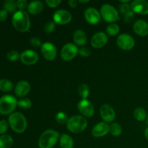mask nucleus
I'll return each instance as SVG.
<instances>
[{
    "instance_id": "1",
    "label": "nucleus",
    "mask_w": 148,
    "mask_h": 148,
    "mask_svg": "<svg viewBox=\"0 0 148 148\" xmlns=\"http://www.w3.org/2000/svg\"><path fill=\"white\" fill-rule=\"evenodd\" d=\"M12 23L17 30L20 32H26L30 29V20L27 12L18 10L12 16Z\"/></svg>"
},
{
    "instance_id": "2",
    "label": "nucleus",
    "mask_w": 148,
    "mask_h": 148,
    "mask_svg": "<svg viewBox=\"0 0 148 148\" xmlns=\"http://www.w3.org/2000/svg\"><path fill=\"white\" fill-rule=\"evenodd\" d=\"M12 130L17 133H23L27 128V120L23 114L20 112L12 113L8 119Z\"/></svg>"
},
{
    "instance_id": "3",
    "label": "nucleus",
    "mask_w": 148,
    "mask_h": 148,
    "mask_svg": "<svg viewBox=\"0 0 148 148\" xmlns=\"http://www.w3.org/2000/svg\"><path fill=\"white\" fill-rule=\"evenodd\" d=\"M59 139L58 132L53 130H46L42 133L38 140V147L40 148H52Z\"/></svg>"
},
{
    "instance_id": "4",
    "label": "nucleus",
    "mask_w": 148,
    "mask_h": 148,
    "mask_svg": "<svg viewBox=\"0 0 148 148\" xmlns=\"http://www.w3.org/2000/svg\"><path fill=\"white\" fill-rule=\"evenodd\" d=\"M88 121L86 118L82 116L76 115L70 117L66 123V128L69 132L75 134H78L86 129Z\"/></svg>"
},
{
    "instance_id": "5",
    "label": "nucleus",
    "mask_w": 148,
    "mask_h": 148,
    "mask_svg": "<svg viewBox=\"0 0 148 148\" xmlns=\"http://www.w3.org/2000/svg\"><path fill=\"white\" fill-rule=\"evenodd\" d=\"M16 98L12 95H4L0 98V114L3 115L10 114L17 106Z\"/></svg>"
},
{
    "instance_id": "6",
    "label": "nucleus",
    "mask_w": 148,
    "mask_h": 148,
    "mask_svg": "<svg viewBox=\"0 0 148 148\" xmlns=\"http://www.w3.org/2000/svg\"><path fill=\"white\" fill-rule=\"evenodd\" d=\"M100 13L101 17H103V20L108 23H114L119 19V12L111 4H105L101 6Z\"/></svg>"
},
{
    "instance_id": "7",
    "label": "nucleus",
    "mask_w": 148,
    "mask_h": 148,
    "mask_svg": "<svg viewBox=\"0 0 148 148\" xmlns=\"http://www.w3.org/2000/svg\"><path fill=\"white\" fill-rule=\"evenodd\" d=\"M79 53L77 46L72 43H68L63 46L60 52L61 57L64 61H71Z\"/></svg>"
},
{
    "instance_id": "8",
    "label": "nucleus",
    "mask_w": 148,
    "mask_h": 148,
    "mask_svg": "<svg viewBox=\"0 0 148 148\" xmlns=\"http://www.w3.org/2000/svg\"><path fill=\"white\" fill-rule=\"evenodd\" d=\"M117 45L120 49L125 51L131 50L134 48L135 42L132 36L127 33H122L119 35L116 40Z\"/></svg>"
},
{
    "instance_id": "9",
    "label": "nucleus",
    "mask_w": 148,
    "mask_h": 148,
    "mask_svg": "<svg viewBox=\"0 0 148 148\" xmlns=\"http://www.w3.org/2000/svg\"><path fill=\"white\" fill-rule=\"evenodd\" d=\"M40 51L43 57L49 61L53 60L57 55L56 47L54 44L50 42H46L43 43L40 47Z\"/></svg>"
},
{
    "instance_id": "10",
    "label": "nucleus",
    "mask_w": 148,
    "mask_h": 148,
    "mask_svg": "<svg viewBox=\"0 0 148 148\" xmlns=\"http://www.w3.org/2000/svg\"><path fill=\"white\" fill-rule=\"evenodd\" d=\"M77 108L84 117H91L95 114V109L92 103L87 99H82L78 103Z\"/></svg>"
},
{
    "instance_id": "11",
    "label": "nucleus",
    "mask_w": 148,
    "mask_h": 148,
    "mask_svg": "<svg viewBox=\"0 0 148 148\" xmlns=\"http://www.w3.org/2000/svg\"><path fill=\"white\" fill-rule=\"evenodd\" d=\"M53 22L59 25H66L72 20V14L65 10H59L53 14Z\"/></svg>"
},
{
    "instance_id": "12",
    "label": "nucleus",
    "mask_w": 148,
    "mask_h": 148,
    "mask_svg": "<svg viewBox=\"0 0 148 148\" xmlns=\"http://www.w3.org/2000/svg\"><path fill=\"white\" fill-rule=\"evenodd\" d=\"M100 114L105 122H112L116 119V113L114 108L108 104H103L100 108Z\"/></svg>"
},
{
    "instance_id": "13",
    "label": "nucleus",
    "mask_w": 148,
    "mask_h": 148,
    "mask_svg": "<svg viewBox=\"0 0 148 148\" xmlns=\"http://www.w3.org/2000/svg\"><path fill=\"white\" fill-rule=\"evenodd\" d=\"M20 60L25 65H33L38 61V55L33 50H25L20 54Z\"/></svg>"
},
{
    "instance_id": "14",
    "label": "nucleus",
    "mask_w": 148,
    "mask_h": 148,
    "mask_svg": "<svg viewBox=\"0 0 148 148\" xmlns=\"http://www.w3.org/2000/svg\"><path fill=\"white\" fill-rule=\"evenodd\" d=\"M84 17L86 21L91 25H96L101 20V13L95 8L89 7L84 12Z\"/></svg>"
},
{
    "instance_id": "15",
    "label": "nucleus",
    "mask_w": 148,
    "mask_h": 148,
    "mask_svg": "<svg viewBox=\"0 0 148 148\" xmlns=\"http://www.w3.org/2000/svg\"><path fill=\"white\" fill-rule=\"evenodd\" d=\"M108 42V36L103 32H98L91 38L90 44L95 49L103 48Z\"/></svg>"
},
{
    "instance_id": "16",
    "label": "nucleus",
    "mask_w": 148,
    "mask_h": 148,
    "mask_svg": "<svg viewBox=\"0 0 148 148\" xmlns=\"http://www.w3.org/2000/svg\"><path fill=\"white\" fill-rule=\"evenodd\" d=\"M134 13L145 15L148 14V2L145 0H134L130 4Z\"/></svg>"
},
{
    "instance_id": "17",
    "label": "nucleus",
    "mask_w": 148,
    "mask_h": 148,
    "mask_svg": "<svg viewBox=\"0 0 148 148\" xmlns=\"http://www.w3.org/2000/svg\"><path fill=\"white\" fill-rule=\"evenodd\" d=\"M109 128L110 126L108 125V123L105 122V121H101L94 126L91 133L93 137L98 138V137L106 135L109 132Z\"/></svg>"
},
{
    "instance_id": "18",
    "label": "nucleus",
    "mask_w": 148,
    "mask_h": 148,
    "mask_svg": "<svg viewBox=\"0 0 148 148\" xmlns=\"http://www.w3.org/2000/svg\"><path fill=\"white\" fill-rule=\"evenodd\" d=\"M30 90V85L25 80L20 81L16 85L14 92L20 98H23L29 93Z\"/></svg>"
},
{
    "instance_id": "19",
    "label": "nucleus",
    "mask_w": 148,
    "mask_h": 148,
    "mask_svg": "<svg viewBox=\"0 0 148 148\" xmlns=\"http://www.w3.org/2000/svg\"><path fill=\"white\" fill-rule=\"evenodd\" d=\"M133 29L136 34L140 36L148 35V23L143 20H138L133 25Z\"/></svg>"
},
{
    "instance_id": "20",
    "label": "nucleus",
    "mask_w": 148,
    "mask_h": 148,
    "mask_svg": "<svg viewBox=\"0 0 148 148\" xmlns=\"http://www.w3.org/2000/svg\"><path fill=\"white\" fill-rule=\"evenodd\" d=\"M73 40L76 46H84L87 43L86 33L82 30H77L74 33Z\"/></svg>"
},
{
    "instance_id": "21",
    "label": "nucleus",
    "mask_w": 148,
    "mask_h": 148,
    "mask_svg": "<svg viewBox=\"0 0 148 148\" xmlns=\"http://www.w3.org/2000/svg\"><path fill=\"white\" fill-rule=\"evenodd\" d=\"M43 4L40 1H33L29 3L27 6L28 12L32 14H37L43 10Z\"/></svg>"
},
{
    "instance_id": "22",
    "label": "nucleus",
    "mask_w": 148,
    "mask_h": 148,
    "mask_svg": "<svg viewBox=\"0 0 148 148\" xmlns=\"http://www.w3.org/2000/svg\"><path fill=\"white\" fill-rule=\"evenodd\" d=\"M59 145L62 148H73L74 141L70 136L63 134L59 137Z\"/></svg>"
},
{
    "instance_id": "23",
    "label": "nucleus",
    "mask_w": 148,
    "mask_h": 148,
    "mask_svg": "<svg viewBox=\"0 0 148 148\" xmlns=\"http://www.w3.org/2000/svg\"><path fill=\"white\" fill-rule=\"evenodd\" d=\"M13 145V139L11 136L3 134L0 136V148H10Z\"/></svg>"
},
{
    "instance_id": "24",
    "label": "nucleus",
    "mask_w": 148,
    "mask_h": 148,
    "mask_svg": "<svg viewBox=\"0 0 148 148\" xmlns=\"http://www.w3.org/2000/svg\"><path fill=\"white\" fill-rule=\"evenodd\" d=\"M133 115L136 120L139 121H143L147 119V113L143 108H137L133 112Z\"/></svg>"
},
{
    "instance_id": "25",
    "label": "nucleus",
    "mask_w": 148,
    "mask_h": 148,
    "mask_svg": "<svg viewBox=\"0 0 148 148\" xmlns=\"http://www.w3.org/2000/svg\"><path fill=\"white\" fill-rule=\"evenodd\" d=\"M13 89V84L10 79H0V90L3 92H10Z\"/></svg>"
},
{
    "instance_id": "26",
    "label": "nucleus",
    "mask_w": 148,
    "mask_h": 148,
    "mask_svg": "<svg viewBox=\"0 0 148 148\" xmlns=\"http://www.w3.org/2000/svg\"><path fill=\"white\" fill-rule=\"evenodd\" d=\"M109 132L111 133V135L114 137H118L121 135L122 133V127L118 123H112L110 125Z\"/></svg>"
},
{
    "instance_id": "27",
    "label": "nucleus",
    "mask_w": 148,
    "mask_h": 148,
    "mask_svg": "<svg viewBox=\"0 0 148 148\" xmlns=\"http://www.w3.org/2000/svg\"><path fill=\"white\" fill-rule=\"evenodd\" d=\"M17 1L14 0H7L4 2V8L9 12H14L17 10Z\"/></svg>"
},
{
    "instance_id": "28",
    "label": "nucleus",
    "mask_w": 148,
    "mask_h": 148,
    "mask_svg": "<svg viewBox=\"0 0 148 148\" xmlns=\"http://www.w3.org/2000/svg\"><path fill=\"white\" fill-rule=\"evenodd\" d=\"M78 92L79 95L82 99H87L89 96L90 89L86 84H81L78 88Z\"/></svg>"
},
{
    "instance_id": "29",
    "label": "nucleus",
    "mask_w": 148,
    "mask_h": 148,
    "mask_svg": "<svg viewBox=\"0 0 148 148\" xmlns=\"http://www.w3.org/2000/svg\"><path fill=\"white\" fill-rule=\"evenodd\" d=\"M119 26L118 25L116 24V23H111L107 26L106 32L107 34L109 35L110 36H116L119 33Z\"/></svg>"
},
{
    "instance_id": "30",
    "label": "nucleus",
    "mask_w": 148,
    "mask_h": 148,
    "mask_svg": "<svg viewBox=\"0 0 148 148\" xmlns=\"http://www.w3.org/2000/svg\"><path fill=\"white\" fill-rule=\"evenodd\" d=\"M31 101L27 98H21L17 102V106L23 109H28L31 107Z\"/></svg>"
},
{
    "instance_id": "31",
    "label": "nucleus",
    "mask_w": 148,
    "mask_h": 148,
    "mask_svg": "<svg viewBox=\"0 0 148 148\" xmlns=\"http://www.w3.org/2000/svg\"><path fill=\"white\" fill-rule=\"evenodd\" d=\"M68 117L67 115L65 114L64 112H62V111H60V112H58L56 115V120L59 124H66L68 121Z\"/></svg>"
},
{
    "instance_id": "32",
    "label": "nucleus",
    "mask_w": 148,
    "mask_h": 148,
    "mask_svg": "<svg viewBox=\"0 0 148 148\" xmlns=\"http://www.w3.org/2000/svg\"><path fill=\"white\" fill-rule=\"evenodd\" d=\"M7 57L10 61L14 62V61H17L19 58H20V54L18 53V51H17L12 50L10 51L7 53Z\"/></svg>"
},
{
    "instance_id": "33",
    "label": "nucleus",
    "mask_w": 148,
    "mask_h": 148,
    "mask_svg": "<svg viewBox=\"0 0 148 148\" xmlns=\"http://www.w3.org/2000/svg\"><path fill=\"white\" fill-rule=\"evenodd\" d=\"M55 28H56V23L53 21H49L45 25L44 30L46 33L49 34V33H51L52 32H53Z\"/></svg>"
},
{
    "instance_id": "34",
    "label": "nucleus",
    "mask_w": 148,
    "mask_h": 148,
    "mask_svg": "<svg viewBox=\"0 0 148 148\" xmlns=\"http://www.w3.org/2000/svg\"><path fill=\"white\" fill-rule=\"evenodd\" d=\"M130 11H132L131 7H130V4H122L119 6V12L122 15H124L127 13L130 12Z\"/></svg>"
},
{
    "instance_id": "35",
    "label": "nucleus",
    "mask_w": 148,
    "mask_h": 148,
    "mask_svg": "<svg viewBox=\"0 0 148 148\" xmlns=\"http://www.w3.org/2000/svg\"><path fill=\"white\" fill-rule=\"evenodd\" d=\"M79 53L82 56H89L91 54V51L90 49L86 46H82L80 49H79Z\"/></svg>"
},
{
    "instance_id": "36",
    "label": "nucleus",
    "mask_w": 148,
    "mask_h": 148,
    "mask_svg": "<svg viewBox=\"0 0 148 148\" xmlns=\"http://www.w3.org/2000/svg\"><path fill=\"white\" fill-rule=\"evenodd\" d=\"M46 3L49 7L56 8V7H59L60 5V4L62 3V1L61 0H46Z\"/></svg>"
},
{
    "instance_id": "37",
    "label": "nucleus",
    "mask_w": 148,
    "mask_h": 148,
    "mask_svg": "<svg viewBox=\"0 0 148 148\" xmlns=\"http://www.w3.org/2000/svg\"><path fill=\"white\" fill-rule=\"evenodd\" d=\"M8 129V124L5 120H1L0 121V134L3 135L7 132Z\"/></svg>"
},
{
    "instance_id": "38",
    "label": "nucleus",
    "mask_w": 148,
    "mask_h": 148,
    "mask_svg": "<svg viewBox=\"0 0 148 148\" xmlns=\"http://www.w3.org/2000/svg\"><path fill=\"white\" fill-rule=\"evenodd\" d=\"M123 17H124V20L125 23H130L132 21L133 19H134V13L133 12V11L132 10V11H130V12L127 13L126 14L123 15Z\"/></svg>"
},
{
    "instance_id": "39",
    "label": "nucleus",
    "mask_w": 148,
    "mask_h": 148,
    "mask_svg": "<svg viewBox=\"0 0 148 148\" xmlns=\"http://www.w3.org/2000/svg\"><path fill=\"white\" fill-rule=\"evenodd\" d=\"M30 44L33 46V47H36V48L40 47V46L41 47V46H42L40 40L38 38H36V37L31 38L30 40Z\"/></svg>"
},
{
    "instance_id": "40",
    "label": "nucleus",
    "mask_w": 148,
    "mask_h": 148,
    "mask_svg": "<svg viewBox=\"0 0 148 148\" xmlns=\"http://www.w3.org/2000/svg\"><path fill=\"white\" fill-rule=\"evenodd\" d=\"M17 6L20 10H24L27 7V2L25 0H18L17 1Z\"/></svg>"
},
{
    "instance_id": "41",
    "label": "nucleus",
    "mask_w": 148,
    "mask_h": 148,
    "mask_svg": "<svg viewBox=\"0 0 148 148\" xmlns=\"http://www.w3.org/2000/svg\"><path fill=\"white\" fill-rule=\"evenodd\" d=\"M7 15H8V12L4 9L0 10V22H2L7 19Z\"/></svg>"
},
{
    "instance_id": "42",
    "label": "nucleus",
    "mask_w": 148,
    "mask_h": 148,
    "mask_svg": "<svg viewBox=\"0 0 148 148\" xmlns=\"http://www.w3.org/2000/svg\"><path fill=\"white\" fill-rule=\"evenodd\" d=\"M68 4H69V7H72V8H75V7H76L77 6L78 1H76V0H69L68 1Z\"/></svg>"
},
{
    "instance_id": "43",
    "label": "nucleus",
    "mask_w": 148,
    "mask_h": 148,
    "mask_svg": "<svg viewBox=\"0 0 148 148\" xmlns=\"http://www.w3.org/2000/svg\"><path fill=\"white\" fill-rule=\"evenodd\" d=\"M145 137L148 140V127H147L145 130Z\"/></svg>"
},
{
    "instance_id": "44",
    "label": "nucleus",
    "mask_w": 148,
    "mask_h": 148,
    "mask_svg": "<svg viewBox=\"0 0 148 148\" xmlns=\"http://www.w3.org/2000/svg\"><path fill=\"white\" fill-rule=\"evenodd\" d=\"M89 0H87V1H81V0H79V2H80V3H88V2H89Z\"/></svg>"
},
{
    "instance_id": "45",
    "label": "nucleus",
    "mask_w": 148,
    "mask_h": 148,
    "mask_svg": "<svg viewBox=\"0 0 148 148\" xmlns=\"http://www.w3.org/2000/svg\"><path fill=\"white\" fill-rule=\"evenodd\" d=\"M146 123H147V124H148V115H147V121H146Z\"/></svg>"
}]
</instances>
